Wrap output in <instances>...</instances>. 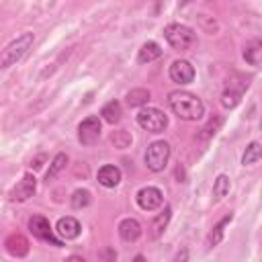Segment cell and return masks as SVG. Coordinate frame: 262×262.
<instances>
[{
    "instance_id": "23",
    "label": "cell",
    "mask_w": 262,
    "mask_h": 262,
    "mask_svg": "<svg viewBox=\"0 0 262 262\" xmlns=\"http://www.w3.org/2000/svg\"><path fill=\"white\" fill-rule=\"evenodd\" d=\"M229 178L225 176V174H219L217 178H215V182H213V199L215 201H221L227 192H229Z\"/></svg>"
},
{
    "instance_id": "6",
    "label": "cell",
    "mask_w": 262,
    "mask_h": 262,
    "mask_svg": "<svg viewBox=\"0 0 262 262\" xmlns=\"http://www.w3.org/2000/svg\"><path fill=\"white\" fill-rule=\"evenodd\" d=\"M29 229H31V233H33L37 239H41V242H47V244H51V246H55V248H61V246H63L61 239L53 235V229H51L49 221H47L45 217H41V215H33V217L29 219Z\"/></svg>"
},
{
    "instance_id": "1",
    "label": "cell",
    "mask_w": 262,
    "mask_h": 262,
    "mask_svg": "<svg viewBox=\"0 0 262 262\" xmlns=\"http://www.w3.org/2000/svg\"><path fill=\"white\" fill-rule=\"evenodd\" d=\"M168 104L170 108L184 121H199L205 115V104L203 100L186 90H174L168 94Z\"/></svg>"
},
{
    "instance_id": "14",
    "label": "cell",
    "mask_w": 262,
    "mask_h": 262,
    "mask_svg": "<svg viewBox=\"0 0 262 262\" xmlns=\"http://www.w3.org/2000/svg\"><path fill=\"white\" fill-rule=\"evenodd\" d=\"M160 55H162L160 45H158L156 41H147V43H143V45L139 47V51H137V61H139V63H149V61L158 59Z\"/></svg>"
},
{
    "instance_id": "22",
    "label": "cell",
    "mask_w": 262,
    "mask_h": 262,
    "mask_svg": "<svg viewBox=\"0 0 262 262\" xmlns=\"http://www.w3.org/2000/svg\"><path fill=\"white\" fill-rule=\"evenodd\" d=\"M239 100H242V90H235L233 86L225 88L223 94H221V104H223L225 108H233V106H237Z\"/></svg>"
},
{
    "instance_id": "27",
    "label": "cell",
    "mask_w": 262,
    "mask_h": 262,
    "mask_svg": "<svg viewBox=\"0 0 262 262\" xmlns=\"http://www.w3.org/2000/svg\"><path fill=\"white\" fill-rule=\"evenodd\" d=\"M190 2H192V0H178L180 6H186V4H190Z\"/></svg>"
},
{
    "instance_id": "19",
    "label": "cell",
    "mask_w": 262,
    "mask_h": 262,
    "mask_svg": "<svg viewBox=\"0 0 262 262\" xmlns=\"http://www.w3.org/2000/svg\"><path fill=\"white\" fill-rule=\"evenodd\" d=\"M66 166H68V156H66V154H57V156L51 160L49 170L45 172V180H47V182H51V180H53V178H55V176H57Z\"/></svg>"
},
{
    "instance_id": "10",
    "label": "cell",
    "mask_w": 262,
    "mask_h": 262,
    "mask_svg": "<svg viewBox=\"0 0 262 262\" xmlns=\"http://www.w3.org/2000/svg\"><path fill=\"white\" fill-rule=\"evenodd\" d=\"M35 188H37V178H35L31 172H27V174L23 176V180L10 190V201L23 203V201H27V199H31V196L35 194Z\"/></svg>"
},
{
    "instance_id": "17",
    "label": "cell",
    "mask_w": 262,
    "mask_h": 262,
    "mask_svg": "<svg viewBox=\"0 0 262 262\" xmlns=\"http://www.w3.org/2000/svg\"><path fill=\"white\" fill-rule=\"evenodd\" d=\"M170 217H172V209L170 207H166L156 219H154V223H151V237H160L162 233H164V229H166V225H168V221H170Z\"/></svg>"
},
{
    "instance_id": "4",
    "label": "cell",
    "mask_w": 262,
    "mask_h": 262,
    "mask_svg": "<svg viewBox=\"0 0 262 262\" xmlns=\"http://www.w3.org/2000/svg\"><path fill=\"white\" fill-rule=\"evenodd\" d=\"M135 119H137V125L149 133H162L168 127V117L156 106H143Z\"/></svg>"
},
{
    "instance_id": "8",
    "label": "cell",
    "mask_w": 262,
    "mask_h": 262,
    "mask_svg": "<svg viewBox=\"0 0 262 262\" xmlns=\"http://www.w3.org/2000/svg\"><path fill=\"white\" fill-rule=\"evenodd\" d=\"M135 201L143 211H156L158 207H162L164 194H162V190L158 186H143V188L137 190Z\"/></svg>"
},
{
    "instance_id": "20",
    "label": "cell",
    "mask_w": 262,
    "mask_h": 262,
    "mask_svg": "<svg viewBox=\"0 0 262 262\" xmlns=\"http://www.w3.org/2000/svg\"><path fill=\"white\" fill-rule=\"evenodd\" d=\"M149 90H145V88H133L131 92H127V104L129 106H143V104H147V100H149Z\"/></svg>"
},
{
    "instance_id": "9",
    "label": "cell",
    "mask_w": 262,
    "mask_h": 262,
    "mask_svg": "<svg viewBox=\"0 0 262 262\" xmlns=\"http://www.w3.org/2000/svg\"><path fill=\"white\" fill-rule=\"evenodd\" d=\"M168 74H170V80L176 84H190L194 80V68L186 59H174Z\"/></svg>"
},
{
    "instance_id": "25",
    "label": "cell",
    "mask_w": 262,
    "mask_h": 262,
    "mask_svg": "<svg viewBox=\"0 0 262 262\" xmlns=\"http://www.w3.org/2000/svg\"><path fill=\"white\" fill-rule=\"evenodd\" d=\"M219 125H221V117H215V119H211L201 131V135H199V139H207V137H211V135H215L217 133V129H219Z\"/></svg>"
},
{
    "instance_id": "13",
    "label": "cell",
    "mask_w": 262,
    "mask_h": 262,
    "mask_svg": "<svg viewBox=\"0 0 262 262\" xmlns=\"http://www.w3.org/2000/svg\"><path fill=\"white\" fill-rule=\"evenodd\" d=\"M96 178H98V182L102 184V186H106V188H115L119 182H121V170L117 168V166H102L100 170H98V174H96Z\"/></svg>"
},
{
    "instance_id": "3",
    "label": "cell",
    "mask_w": 262,
    "mask_h": 262,
    "mask_svg": "<svg viewBox=\"0 0 262 262\" xmlns=\"http://www.w3.org/2000/svg\"><path fill=\"white\" fill-rule=\"evenodd\" d=\"M164 37L166 41L174 47V49H180V51H186L190 47L196 45V33L186 27V25H180V23H172L164 29Z\"/></svg>"
},
{
    "instance_id": "16",
    "label": "cell",
    "mask_w": 262,
    "mask_h": 262,
    "mask_svg": "<svg viewBox=\"0 0 262 262\" xmlns=\"http://www.w3.org/2000/svg\"><path fill=\"white\" fill-rule=\"evenodd\" d=\"M233 219V215L229 213V215H225L217 225H213V229L209 231V235H207V246L209 248H215L221 239H223V233H225V227H227V223Z\"/></svg>"
},
{
    "instance_id": "2",
    "label": "cell",
    "mask_w": 262,
    "mask_h": 262,
    "mask_svg": "<svg viewBox=\"0 0 262 262\" xmlns=\"http://www.w3.org/2000/svg\"><path fill=\"white\" fill-rule=\"evenodd\" d=\"M33 41H35V35H33L31 31H27V33L18 35L14 41H10V43L2 49L0 68H2V70H6V68H10V66H14L16 61H20V59L27 55V51L31 49Z\"/></svg>"
},
{
    "instance_id": "11",
    "label": "cell",
    "mask_w": 262,
    "mask_h": 262,
    "mask_svg": "<svg viewBox=\"0 0 262 262\" xmlns=\"http://www.w3.org/2000/svg\"><path fill=\"white\" fill-rule=\"evenodd\" d=\"M55 231L59 233L61 239H76L82 231V225L76 217H61L55 225Z\"/></svg>"
},
{
    "instance_id": "28",
    "label": "cell",
    "mask_w": 262,
    "mask_h": 262,
    "mask_svg": "<svg viewBox=\"0 0 262 262\" xmlns=\"http://www.w3.org/2000/svg\"><path fill=\"white\" fill-rule=\"evenodd\" d=\"M260 129H262V121H260Z\"/></svg>"
},
{
    "instance_id": "24",
    "label": "cell",
    "mask_w": 262,
    "mask_h": 262,
    "mask_svg": "<svg viewBox=\"0 0 262 262\" xmlns=\"http://www.w3.org/2000/svg\"><path fill=\"white\" fill-rule=\"evenodd\" d=\"M90 201H92V196H90V190H86V188L74 190L72 192V199H70V203H72L74 209H84V207L90 205Z\"/></svg>"
},
{
    "instance_id": "15",
    "label": "cell",
    "mask_w": 262,
    "mask_h": 262,
    "mask_svg": "<svg viewBox=\"0 0 262 262\" xmlns=\"http://www.w3.org/2000/svg\"><path fill=\"white\" fill-rule=\"evenodd\" d=\"M6 250L12 254V256H25L29 252V242L20 235V233H12L6 237Z\"/></svg>"
},
{
    "instance_id": "5",
    "label": "cell",
    "mask_w": 262,
    "mask_h": 262,
    "mask_svg": "<svg viewBox=\"0 0 262 262\" xmlns=\"http://www.w3.org/2000/svg\"><path fill=\"white\" fill-rule=\"evenodd\" d=\"M170 160V143L168 141H154L145 149V166L151 172H162Z\"/></svg>"
},
{
    "instance_id": "7",
    "label": "cell",
    "mask_w": 262,
    "mask_h": 262,
    "mask_svg": "<svg viewBox=\"0 0 262 262\" xmlns=\"http://www.w3.org/2000/svg\"><path fill=\"white\" fill-rule=\"evenodd\" d=\"M100 131H102L100 119L94 117V115H90V117H86V119L78 125V139H80L82 145H92V143L98 141Z\"/></svg>"
},
{
    "instance_id": "21",
    "label": "cell",
    "mask_w": 262,
    "mask_h": 262,
    "mask_svg": "<svg viewBox=\"0 0 262 262\" xmlns=\"http://www.w3.org/2000/svg\"><path fill=\"white\" fill-rule=\"evenodd\" d=\"M100 115H102V119L106 121V123H117L119 119H121V104L117 102V100H111V102H106L102 108H100Z\"/></svg>"
},
{
    "instance_id": "26",
    "label": "cell",
    "mask_w": 262,
    "mask_h": 262,
    "mask_svg": "<svg viewBox=\"0 0 262 262\" xmlns=\"http://www.w3.org/2000/svg\"><path fill=\"white\" fill-rule=\"evenodd\" d=\"M186 258H188V252L186 250H182V252L176 254V260H186Z\"/></svg>"
},
{
    "instance_id": "12",
    "label": "cell",
    "mask_w": 262,
    "mask_h": 262,
    "mask_svg": "<svg viewBox=\"0 0 262 262\" xmlns=\"http://www.w3.org/2000/svg\"><path fill=\"white\" fill-rule=\"evenodd\" d=\"M119 235H121L123 242H135V239L141 235V225H139V221H137V219H131V217L123 219V221L119 223Z\"/></svg>"
},
{
    "instance_id": "18",
    "label": "cell",
    "mask_w": 262,
    "mask_h": 262,
    "mask_svg": "<svg viewBox=\"0 0 262 262\" xmlns=\"http://www.w3.org/2000/svg\"><path fill=\"white\" fill-rule=\"evenodd\" d=\"M260 158H262V145L258 141H250L248 147H246V151L242 154V164L244 166H250V164L258 162Z\"/></svg>"
}]
</instances>
